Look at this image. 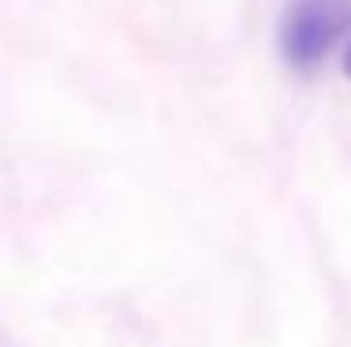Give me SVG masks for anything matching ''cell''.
Returning <instances> with one entry per match:
<instances>
[{"label":"cell","instance_id":"obj_1","mask_svg":"<svg viewBox=\"0 0 351 347\" xmlns=\"http://www.w3.org/2000/svg\"><path fill=\"white\" fill-rule=\"evenodd\" d=\"M351 38V0H288L277 23V49L288 71L314 75Z\"/></svg>","mask_w":351,"mask_h":347},{"label":"cell","instance_id":"obj_2","mask_svg":"<svg viewBox=\"0 0 351 347\" xmlns=\"http://www.w3.org/2000/svg\"><path fill=\"white\" fill-rule=\"evenodd\" d=\"M344 75L351 79V45H348V56H344Z\"/></svg>","mask_w":351,"mask_h":347}]
</instances>
